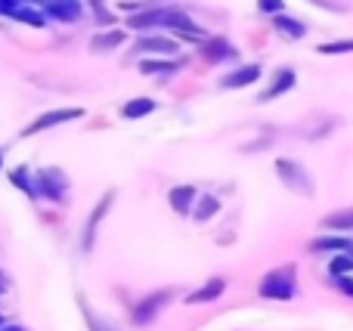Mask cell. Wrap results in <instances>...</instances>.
Wrapping results in <instances>:
<instances>
[{
	"instance_id": "obj_1",
	"label": "cell",
	"mask_w": 353,
	"mask_h": 331,
	"mask_svg": "<svg viewBox=\"0 0 353 331\" xmlns=\"http://www.w3.org/2000/svg\"><path fill=\"white\" fill-rule=\"evenodd\" d=\"M257 295H261L263 301H276V303L294 301V297H298V266L285 264V266L270 270L267 276L261 279V285H257Z\"/></svg>"
},
{
	"instance_id": "obj_2",
	"label": "cell",
	"mask_w": 353,
	"mask_h": 331,
	"mask_svg": "<svg viewBox=\"0 0 353 331\" xmlns=\"http://www.w3.org/2000/svg\"><path fill=\"white\" fill-rule=\"evenodd\" d=\"M273 167H276V177H279V183L285 186V189H292L294 195H313V192H316L313 173L307 171L301 161H294V158H276Z\"/></svg>"
},
{
	"instance_id": "obj_3",
	"label": "cell",
	"mask_w": 353,
	"mask_h": 331,
	"mask_svg": "<svg viewBox=\"0 0 353 331\" xmlns=\"http://www.w3.org/2000/svg\"><path fill=\"white\" fill-rule=\"evenodd\" d=\"M174 291L161 288V291H152V295H146L143 301L134 303V313H130V319H134V325H152L155 319H159V313L171 303Z\"/></svg>"
},
{
	"instance_id": "obj_4",
	"label": "cell",
	"mask_w": 353,
	"mask_h": 331,
	"mask_svg": "<svg viewBox=\"0 0 353 331\" xmlns=\"http://www.w3.org/2000/svg\"><path fill=\"white\" fill-rule=\"evenodd\" d=\"M161 25H165V28H171V31H176L183 41H199V43L208 41L205 28H199V25H195L183 10H161Z\"/></svg>"
},
{
	"instance_id": "obj_5",
	"label": "cell",
	"mask_w": 353,
	"mask_h": 331,
	"mask_svg": "<svg viewBox=\"0 0 353 331\" xmlns=\"http://www.w3.org/2000/svg\"><path fill=\"white\" fill-rule=\"evenodd\" d=\"M78 118H84V109H53V111H43V115H37L34 121L22 130V136L43 134V130L59 127V124H65V121H78Z\"/></svg>"
},
{
	"instance_id": "obj_6",
	"label": "cell",
	"mask_w": 353,
	"mask_h": 331,
	"mask_svg": "<svg viewBox=\"0 0 353 331\" xmlns=\"http://www.w3.org/2000/svg\"><path fill=\"white\" fill-rule=\"evenodd\" d=\"M34 189L41 192L43 198H50V202H62L68 192V180L62 171H56V167H47V171H41L34 177Z\"/></svg>"
},
{
	"instance_id": "obj_7",
	"label": "cell",
	"mask_w": 353,
	"mask_h": 331,
	"mask_svg": "<svg viewBox=\"0 0 353 331\" xmlns=\"http://www.w3.org/2000/svg\"><path fill=\"white\" fill-rule=\"evenodd\" d=\"M310 254L316 257H332V254H344V251H353V235H344V233H323L310 242Z\"/></svg>"
},
{
	"instance_id": "obj_8",
	"label": "cell",
	"mask_w": 353,
	"mask_h": 331,
	"mask_svg": "<svg viewBox=\"0 0 353 331\" xmlns=\"http://www.w3.org/2000/svg\"><path fill=\"white\" fill-rule=\"evenodd\" d=\"M294 84H298V72H294V68H279V72L273 74V81L267 84V90L257 96V103H273V99L285 96L288 90H294Z\"/></svg>"
},
{
	"instance_id": "obj_9",
	"label": "cell",
	"mask_w": 353,
	"mask_h": 331,
	"mask_svg": "<svg viewBox=\"0 0 353 331\" xmlns=\"http://www.w3.org/2000/svg\"><path fill=\"white\" fill-rule=\"evenodd\" d=\"M223 291H226V279L223 276H214V279H208L205 285H199L195 291H189L186 303H189V307H205V303L220 301V297H223Z\"/></svg>"
},
{
	"instance_id": "obj_10",
	"label": "cell",
	"mask_w": 353,
	"mask_h": 331,
	"mask_svg": "<svg viewBox=\"0 0 353 331\" xmlns=\"http://www.w3.org/2000/svg\"><path fill=\"white\" fill-rule=\"evenodd\" d=\"M263 68L261 62H248V65H239L236 72H230L223 81H220V87L223 90H245V87H251L254 81H261Z\"/></svg>"
},
{
	"instance_id": "obj_11",
	"label": "cell",
	"mask_w": 353,
	"mask_h": 331,
	"mask_svg": "<svg viewBox=\"0 0 353 331\" xmlns=\"http://www.w3.org/2000/svg\"><path fill=\"white\" fill-rule=\"evenodd\" d=\"M236 47H232L226 37H208V41H201V59L211 62V65H220V62H230L236 59Z\"/></svg>"
},
{
	"instance_id": "obj_12",
	"label": "cell",
	"mask_w": 353,
	"mask_h": 331,
	"mask_svg": "<svg viewBox=\"0 0 353 331\" xmlns=\"http://www.w3.org/2000/svg\"><path fill=\"white\" fill-rule=\"evenodd\" d=\"M112 202H115V192H105V195L99 198V204L93 208V214L87 217V226H84V251H90V248H93V239H97V226L103 223V217L109 214Z\"/></svg>"
},
{
	"instance_id": "obj_13",
	"label": "cell",
	"mask_w": 353,
	"mask_h": 331,
	"mask_svg": "<svg viewBox=\"0 0 353 331\" xmlns=\"http://www.w3.org/2000/svg\"><path fill=\"white\" fill-rule=\"evenodd\" d=\"M195 198H199V192H195V186H174L171 192H168V204L174 208V214H180V217H186V214H192V208H195Z\"/></svg>"
},
{
	"instance_id": "obj_14",
	"label": "cell",
	"mask_w": 353,
	"mask_h": 331,
	"mask_svg": "<svg viewBox=\"0 0 353 331\" xmlns=\"http://www.w3.org/2000/svg\"><path fill=\"white\" fill-rule=\"evenodd\" d=\"M319 229L323 233H344L353 235V208H341V211H332L319 220Z\"/></svg>"
},
{
	"instance_id": "obj_15",
	"label": "cell",
	"mask_w": 353,
	"mask_h": 331,
	"mask_svg": "<svg viewBox=\"0 0 353 331\" xmlns=\"http://www.w3.org/2000/svg\"><path fill=\"white\" fill-rule=\"evenodd\" d=\"M137 53H159V56H174L176 53V41L174 37H161V34H149L137 41Z\"/></svg>"
},
{
	"instance_id": "obj_16",
	"label": "cell",
	"mask_w": 353,
	"mask_h": 331,
	"mask_svg": "<svg viewBox=\"0 0 353 331\" xmlns=\"http://www.w3.org/2000/svg\"><path fill=\"white\" fill-rule=\"evenodd\" d=\"M273 28L279 31L282 37H288V41H301V37L307 34V25L301 22V19L288 16V12H279V16H273Z\"/></svg>"
},
{
	"instance_id": "obj_17",
	"label": "cell",
	"mask_w": 353,
	"mask_h": 331,
	"mask_svg": "<svg viewBox=\"0 0 353 331\" xmlns=\"http://www.w3.org/2000/svg\"><path fill=\"white\" fill-rule=\"evenodd\" d=\"M220 208H223V204H220L217 195H199V198H195V208H192V214H189V217H192L195 223H208L211 217L220 214Z\"/></svg>"
},
{
	"instance_id": "obj_18",
	"label": "cell",
	"mask_w": 353,
	"mask_h": 331,
	"mask_svg": "<svg viewBox=\"0 0 353 331\" xmlns=\"http://www.w3.org/2000/svg\"><path fill=\"white\" fill-rule=\"evenodd\" d=\"M152 111H155V99H149V96H137L121 105V118H128V121L146 118V115H152Z\"/></svg>"
},
{
	"instance_id": "obj_19",
	"label": "cell",
	"mask_w": 353,
	"mask_h": 331,
	"mask_svg": "<svg viewBox=\"0 0 353 331\" xmlns=\"http://www.w3.org/2000/svg\"><path fill=\"white\" fill-rule=\"evenodd\" d=\"M124 41H128V34H124L121 28H112V31H103V34L93 37V41H90V50H97V53H105V50L121 47Z\"/></svg>"
},
{
	"instance_id": "obj_20",
	"label": "cell",
	"mask_w": 353,
	"mask_h": 331,
	"mask_svg": "<svg viewBox=\"0 0 353 331\" xmlns=\"http://www.w3.org/2000/svg\"><path fill=\"white\" fill-rule=\"evenodd\" d=\"M338 276H353V251L332 254L329 257V279H338Z\"/></svg>"
},
{
	"instance_id": "obj_21",
	"label": "cell",
	"mask_w": 353,
	"mask_h": 331,
	"mask_svg": "<svg viewBox=\"0 0 353 331\" xmlns=\"http://www.w3.org/2000/svg\"><path fill=\"white\" fill-rule=\"evenodd\" d=\"M319 56H347L353 53V37H338V41H325L316 47Z\"/></svg>"
},
{
	"instance_id": "obj_22",
	"label": "cell",
	"mask_w": 353,
	"mask_h": 331,
	"mask_svg": "<svg viewBox=\"0 0 353 331\" xmlns=\"http://www.w3.org/2000/svg\"><path fill=\"white\" fill-rule=\"evenodd\" d=\"M130 28L143 31V28H155V25H161V10H146V12H134V16L128 19Z\"/></svg>"
},
{
	"instance_id": "obj_23",
	"label": "cell",
	"mask_w": 353,
	"mask_h": 331,
	"mask_svg": "<svg viewBox=\"0 0 353 331\" xmlns=\"http://www.w3.org/2000/svg\"><path fill=\"white\" fill-rule=\"evenodd\" d=\"M140 72L143 74H168V72H176V62H168V59H143L140 62Z\"/></svg>"
},
{
	"instance_id": "obj_24",
	"label": "cell",
	"mask_w": 353,
	"mask_h": 331,
	"mask_svg": "<svg viewBox=\"0 0 353 331\" xmlns=\"http://www.w3.org/2000/svg\"><path fill=\"white\" fill-rule=\"evenodd\" d=\"M10 180H12V186H16V189H22L28 198L37 195L34 183H31V177H28V171H25V167H16V171H10Z\"/></svg>"
},
{
	"instance_id": "obj_25",
	"label": "cell",
	"mask_w": 353,
	"mask_h": 331,
	"mask_svg": "<svg viewBox=\"0 0 353 331\" xmlns=\"http://www.w3.org/2000/svg\"><path fill=\"white\" fill-rule=\"evenodd\" d=\"M12 19H19V22H28V25H34V28H41V25L47 22L41 12H37V10H28V6H19V10L12 12Z\"/></svg>"
},
{
	"instance_id": "obj_26",
	"label": "cell",
	"mask_w": 353,
	"mask_h": 331,
	"mask_svg": "<svg viewBox=\"0 0 353 331\" xmlns=\"http://www.w3.org/2000/svg\"><path fill=\"white\" fill-rule=\"evenodd\" d=\"M81 313H84V322H87V328H90V331H115L112 325H105V322L99 319V316H93V313H90V307H87L84 301H81Z\"/></svg>"
},
{
	"instance_id": "obj_27",
	"label": "cell",
	"mask_w": 353,
	"mask_h": 331,
	"mask_svg": "<svg viewBox=\"0 0 353 331\" xmlns=\"http://www.w3.org/2000/svg\"><path fill=\"white\" fill-rule=\"evenodd\" d=\"M257 10L263 16H279V12H285V0H257Z\"/></svg>"
},
{
	"instance_id": "obj_28",
	"label": "cell",
	"mask_w": 353,
	"mask_h": 331,
	"mask_svg": "<svg viewBox=\"0 0 353 331\" xmlns=\"http://www.w3.org/2000/svg\"><path fill=\"white\" fill-rule=\"evenodd\" d=\"M332 285H335L344 297H350L353 301V276H338V279H332Z\"/></svg>"
},
{
	"instance_id": "obj_29",
	"label": "cell",
	"mask_w": 353,
	"mask_h": 331,
	"mask_svg": "<svg viewBox=\"0 0 353 331\" xmlns=\"http://www.w3.org/2000/svg\"><path fill=\"white\" fill-rule=\"evenodd\" d=\"M310 3H316L319 10H332V12H344V3H338V0H310Z\"/></svg>"
},
{
	"instance_id": "obj_30",
	"label": "cell",
	"mask_w": 353,
	"mask_h": 331,
	"mask_svg": "<svg viewBox=\"0 0 353 331\" xmlns=\"http://www.w3.org/2000/svg\"><path fill=\"white\" fill-rule=\"evenodd\" d=\"M19 10V0H0V16H12Z\"/></svg>"
},
{
	"instance_id": "obj_31",
	"label": "cell",
	"mask_w": 353,
	"mask_h": 331,
	"mask_svg": "<svg viewBox=\"0 0 353 331\" xmlns=\"http://www.w3.org/2000/svg\"><path fill=\"white\" fill-rule=\"evenodd\" d=\"M0 331H25V328H22V325H3Z\"/></svg>"
},
{
	"instance_id": "obj_32",
	"label": "cell",
	"mask_w": 353,
	"mask_h": 331,
	"mask_svg": "<svg viewBox=\"0 0 353 331\" xmlns=\"http://www.w3.org/2000/svg\"><path fill=\"white\" fill-rule=\"evenodd\" d=\"M0 167H3V152H0Z\"/></svg>"
}]
</instances>
